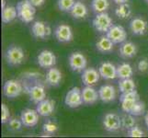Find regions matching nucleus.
<instances>
[{
	"mask_svg": "<svg viewBox=\"0 0 148 138\" xmlns=\"http://www.w3.org/2000/svg\"><path fill=\"white\" fill-rule=\"evenodd\" d=\"M18 18L25 23H29L34 19L35 7L30 3L29 0H21L17 5Z\"/></svg>",
	"mask_w": 148,
	"mask_h": 138,
	"instance_id": "nucleus-1",
	"label": "nucleus"
},
{
	"mask_svg": "<svg viewBox=\"0 0 148 138\" xmlns=\"http://www.w3.org/2000/svg\"><path fill=\"white\" fill-rule=\"evenodd\" d=\"M25 54L22 48L16 45H11L6 52V60L9 65H18L23 63Z\"/></svg>",
	"mask_w": 148,
	"mask_h": 138,
	"instance_id": "nucleus-2",
	"label": "nucleus"
},
{
	"mask_svg": "<svg viewBox=\"0 0 148 138\" xmlns=\"http://www.w3.org/2000/svg\"><path fill=\"white\" fill-rule=\"evenodd\" d=\"M92 24L96 30L101 33H107L108 30L112 26V19L110 17V15L106 12L98 13L97 16L94 18Z\"/></svg>",
	"mask_w": 148,
	"mask_h": 138,
	"instance_id": "nucleus-3",
	"label": "nucleus"
},
{
	"mask_svg": "<svg viewBox=\"0 0 148 138\" xmlns=\"http://www.w3.org/2000/svg\"><path fill=\"white\" fill-rule=\"evenodd\" d=\"M139 100V94L136 90H132L126 93H121L120 97V101L121 103V109L126 113H130L134 105Z\"/></svg>",
	"mask_w": 148,
	"mask_h": 138,
	"instance_id": "nucleus-4",
	"label": "nucleus"
},
{
	"mask_svg": "<svg viewBox=\"0 0 148 138\" xmlns=\"http://www.w3.org/2000/svg\"><path fill=\"white\" fill-rule=\"evenodd\" d=\"M64 103L70 108H77L80 105H82L83 102V97H82V90L79 88L71 89L67 93H66Z\"/></svg>",
	"mask_w": 148,
	"mask_h": 138,
	"instance_id": "nucleus-5",
	"label": "nucleus"
},
{
	"mask_svg": "<svg viewBox=\"0 0 148 138\" xmlns=\"http://www.w3.org/2000/svg\"><path fill=\"white\" fill-rule=\"evenodd\" d=\"M4 95L8 98H17L22 92V86L17 80H8L3 87Z\"/></svg>",
	"mask_w": 148,
	"mask_h": 138,
	"instance_id": "nucleus-6",
	"label": "nucleus"
},
{
	"mask_svg": "<svg viewBox=\"0 0 148 138\" xmlns=\"http://www.w3.org/2000/svg\"><path fill=\"white\" fill-rule=\"evenodd\" d=\"M106 35L114 43H122L125 42L127 38V32L125 29L120 25H112Z\"/></svg>",
	"mask_w": 148,
	"mask_h": 138,
	"instance_id": "nucleus-7",
	"label": "nucleus"
},
{
	"mask_svg": "<svg viewBox=\"0 0 148 138\" xmlns=\"http://www.w3.org/2000/svg\"><path fill=\"white\" fill-rule=\"evenodd\" d=\"M104 128L109 132H116L122 127L121 118L115 113L106 114L103 119Z\"/></svg>",
	"mask_w": 148,
	"mask_h": 138,
	"instance_id": "nucleus-8",
	"label": "nucleus"
},
{
	"mask_svg": "<svg viewBox=\"0 0 148 138\" xmlns=\"http://www.w3.org/2000/svg\"><path fill=\"white\" fill-rule=\"evenodd\" d=\"M69 65L72 70L76 72L84 71L86 67V59L81 53L75 52L69 56Z\"/></svg>",
	"mask_w": 148,
	"mask_h": 138,
	"instance_id": "nucleus-9",
	"label": "nucleus"
},
{
	"mask_svg": "<svg viewBox=\"0 0 148 138\" xmlns=\"http://www.w3.org/2000/svg\"><path fill=\"white\" fill-rule=\"evenodd\" d=\"M39 112L37 110L26 109L24 110L20 114V120L22 124L26 127H33L37 125L39 122Z\"/></svg>",
	"mask_w": 148,
	"mask_h": 138,
	"instance_id": "nucleus-10",
	"label": "nucleus"
},
{
	"mask_svg": "<svg viewBox=\"0 0 148 138\" xmlns=\"http://www.w3.org/2000/svg\"><path fill=\"white\" fill-rule=\"evenodd\" d=\"M38 64L42 68H51L56 64V56L48 50L42 51L38 55Z\"/></svg>",
	"mask_w": 148,
	"mask_h": 138,
	"instance_id": "nucleus-11",
	"label": "nucleus"
},
{
	"mask_svg": "<svg viewBox=\"0 0 148 138\" xmlns=\"http://www.w3.org/2000/svg\"><path fill=\"white\" fill-rule=\"evenodd\" d=\"M54 35L60 43H69L73 39V32L70 26L61 24L55 29Z\"/></svg>",
	"mask_w": 148,
	"mask_h": 138,
	"instance_id": "nucleus-12",
	"label": "nucleus"
},
{
	"mask_svg": "<svg viewBox=\"0 0 148 138\" xmlns=\"http://www.w3.org/2000/svg\"><path fill=\"white\" fill-rule=\"evenodd\" d=\"M28 93L29 95L30 100L34 103L38 104L39 102L46 99V92H45V89L42 85L36 84L30 87L28 89Z\"/></svg>",
	"mask_w": 148,
	"mask_h": 138,
	"instance_id": "nucleus-13",
	"label": "nucleus"
},
{
	"mask_svg": "<svg viewBox=\"0 0 148 138\" xmlns=\"http://www.w3.org/2000/svg\"><path fill=\"white\" fill-rule=\"evenodd\" d=\"M51 28L43 21L34 22L32 27V32L35 38L45 39L51 34Z\"/></svg>",
	"mask_w": 148,
	"mask_h": 138,
	"instance_id": "nucleus-14",
	"label": "nucleus"
},
{
	"mask_svg": "<svg viewBox=\"0 0 148 138\" xmlns=\"http://www.w3.org/2000/svg\"><path fill=\"white\" fill-rule=\"evenodd\" d=\"M99 72L101 78L106 80H112L117 78V67L110 62L102 63L99 68Z\"/></svg>",
	"mask_w": 148,
	"mask_h": 138,
	"instance_id": "nucleus-15",
	"label": "nucleus"
},
{
	"mask_svg": "<svg viewBox=\"0 0 148 138\" xmlns=\"http://www.w3.org/2000/svg\"><path fill=\"white\" fill-rule=\"evenodd\" d=\"M99 95L102 101L105 103H110V102L114 101L116 98V90L113 86L103 85L99 89Z\"/></svg>",
	"mask_w": 148,
	"mask_h": 138,
	"instance_id": "nucleus-16",
	"label": "nucleus"
},
{
	"mask_svg": "<svg viewBox=\"0 0 148 138\" xmlns=\"http://www.w3.org/2000/svg\"><path fill=\"white\" fill-rule=\"evenodd\" d=\"M100 74L95 68H86L83 71L82 82L85 86H93L99 82Z\"/></svg>",
	"mask_w": 148,
	"mask_h": 138,
	"instance_id": "nucleus-17",
	"label": "nucleus"
},
{
	"mask_svg": "<svg viewBox=\"0 0 148 138\" xmlns=\"http://www.w3.org/2000/svg\"><path fill=\"white\" fill-rule=\"evenodd\" d=\"M148 28L147 22L142 18H134L130 22V30L134 35H144Z\"/></svg>",
	"mask_w": 148,
	"mask_h": 138,
	"instance_id": "nucleus-18",
	"label": "nucleus"
},
{
	"mask_svg": "<svg viewBox=\"0 0 148 138\" xmlns=\"http://www.w3.org/2000/svg\"><path fill=\"white\" fill-rule=\"evenodd\" d=\"M36 110L40 116L48 117L52 115L54 111V101L52 100L44 99L37 104Z\"/></svg>",
	"mask_w": 148,
	"mask_h": 138,
	"instance_id": "nucleus-19",
	"label": "nucleus"
},
{
	"mask_svg": "<svg viewBox=\"0 0 148 138\" xmlns=\"http://www.w3.org/2000/svg\"><path fill=\"white\" fill-rule=\"evenodd\" d=\"M83 102L85 104H94L99 99V91H97L92 86H86L82 89Z\"/></svg>",
	"mask_w": 148,
	"mask_h": 138,
	"instance_id": "nucleus-20",
	"label": "nucleus"
},
{
	"mask_svg": "<svg viewBox=\"0 0 148 138\" xmlns=\"http://www.w3.org/2000/svg\"><path fill=\"white\" fill-rule=\"evenodd\" d=\"M113 45L114 43L106 35L99 39L98 42L96 43V48L102 54H108L113 51Z\"/></svg>",
	"mask_w": 148,
	"mask_h": 138,
	"instance_id": "nucleus-21",
	"label": "nucleus"
},
{
	"mask_svg": "<svg viewBox=\"0 0 148 138\" xmlns=\"http://www.w3.org/2000/svg\"><path fill=\"white\" fill-rule=\"evenodd\" d=\"M137 54V46L131 42L123 43L120 47V55L122 58H132Z\"/></svg>",
	"mask_w": 148,
	"mask_h": 138,
	"instance_id": "nucleus-22",
	"label": "nucleus"
},
{
	"mask_svg": "<svg viewBox=\"0 0 148 138\" xmlns=\"http://www.w3.org/2000/svg\"><path fill=\"white\" fill-rule=\"evenodd\" d=\"M62 80V73L57 68H54L53 66L51 67L46 74V82L48 85L52 87L58 86Z\"/></svg>",
	"mask_w": 148,
	"mask_h": 138,
	"instance_id": "nucleus-23",
	"label": "nucleus"
},
{
	"mask_svg": "<svg viewBox=\"0 0 148 138\" xmlns=\"http://www.w3.org/2000/svg\"><path fill=\"white\" fill-rule=\"evenodd\" d=\"M70 13L75 19H85L86 16H88V10L85 4H83L80 1H77L75 3L74 7L72 8V9H71Z\"/></svg>",
	"mask_w": 148,
	"mask_h": 138,
	"instance_id": "nucleus-24",
	"label": "nucleus"
},
{
	"mask_svg": "<svg viewBox=\"0 0 148 138\" xmlns=\"http://www.w3.org/2000/svg\"><path fill=\"white\" fill-rule=\"evenodd\" d=\"M18 17L17 8L12 6H7L4 9H2L1 19L3 23H9Z\"/></svg>",
	"mask_w": 148,
	"mask_h": 138,
	"instance_id": "nucleus-25",
	"label": "nucleus"
},
{
	"mask_svg": "<svg viewBox=\"0 0 148 138\" xmlns=\"http://www.w3.org/2000/svg\"><path fill=\"white\" fill-rule=\"evenodd\" d=\"M134 74V70L131 65L124 63L120 65L117 67V78L120 79H125V78H131Z\"/></svg>",
	"mask_w": 148,
	"mask_h": 138,
	"instance_id": "nucleus-26",
	"label": "nucleus"
},
{
	"mask_svg": "<svg viewBox=\"0 0 148 138\" xmlns=\"http://www.w3.org/2000/svg\"><path fill=\"white\" fill-rule=\"evenodd\" d=\"M115 14H116V16L121 19H128L132 14V9L129 6V4H127V3L120 4L115 9Z\"/></svg>",
	"mask_w": 148,
	"mask_h": 138,
	"instance_id": "nucleus-27",
	"label": "nucleus"
},
{
	"mask_svg": "<svg viewBox=\"0 0 148 138\" xmlns=\"http://www.w3.org/2000/svg\"><path fill=\"white\" fill-rule=\"evenodd\" d=\"M135 88H136V86H135L134 81L131 78L121 79L119 82V89L121 93H126V92L135 90Z\"/></svg>",
	"mask_w": 148,
	"mask_h": 138,
	"instance_id": "nucleus-28",
	"label": "nucleus"
},
{
	"mask_svg": "<svg viewBox=\"0 0 148 138\" xmlns=\"http://www.w3.org/2000/svg\"><path fill=\"white\" fill-rule=\"evenodd\" d=\"M91 6H92V9L98 14L106 12L110 7V3L108 0H93Z\"/></svg>",
	"mask_w": 148,
	"mask_h": 138,
	"instance_id": "nucleus-29",
	"label": "nucleus"
},
{
	"mask_svg": "<svg viewBox=\"0 0 148 138\" xmlns=\"http://www.w3.org/2000/svg\"><path fill=\"white\" fill-rule=\"evenodd\" d=\"M135 116H134L131 113H128L124 115L123 117L121 118V122H122V127H124L125 129L129 130L131 129L132 127L135 126Z\"/></svg>",
	"mask_w": 148,
	"mask_h": 138,
	"instance_id": "nucleus-30",
	"label": "nucleus"
},
{
	"mask_svg": "<svg viewBox=\"0 0 148 138\" xmlns=\"http://www.w3.org/2000/svg\"><path fill=\"white\" fill-rule=\"evenodd\" d=\"M75 3V0H58L57 5L60 10L64 12H69L74 7Z\"/></svg>",
	"mask_w": 148,
	"mask_h": 138,
	"instance_id": "nucleus-31",
	"label": "nucleus"
},
{
	"mask_svg": "<svg viewBox=\"0 0 148 138\" xmlns=\"http://www.w3.org/2000/svg\"><path fill=\"white\" fill-rule=\"evenodd\" d=\"M145 103H144V102L140 101V100H139L134 105L132 109L130 111V113L132 114L134 116H140V115H143L145 113Z\"/></svg>",
	"mask_w": 148,
	"mask_h": 138,
	"instance_id": "nucleus-32",
	"label": "nucleus"
},
{
	"mask_svg": "<svg viewBox=\"0 0 148 138\" xmlns=\"http://www.w3.org/2000/svg\"><path fill=\"white\" fill-rule=\"evenodd\" d=\"M42 130L44 134H46L48 136L54 134V133L58 130V126L56 125L53 122H46L42 126Z\"/></svg>",
	"mask_w": 148,
	"mask_h": 138,
	"instance_id": "nucleus-33",
	"label": "nucleus"
},
{
	"mask_svg": "<svg viewBox=\"0 0 148 138\" xmlns=\"http://www.w3.org/2000/svg\"><path fill=\"white\" fill-rule=\"evenodd\" d=\"M22 125H23V124H22L21 120L14 118L12 120L8 121V129L10 131H14V132L19 131L20 129H21Z\"/></svg>",
	"mask_w": 148,
	"mask_h": 138,
	"instance_id": "nucleus-34",
	"label": "nucleus"
},
{
	"mask_svg": "<svg viewBox=\"0 0 148 138\" xmlns=\"http://www.w3.org/2000/svg\"><path fill=\"white\" fill-rule=\"evenodd\" d=\"M10 118V113H9V110L8 108V106L2 103L1 105V122L2 124H6L9 121Z\"/></svg>",
	"mask_w": 148,
	"mask_h": 138,
	"instance_id": "nucleus-35",
	"label": "nucleus"
},
{
	"mask_svg": "<svg viewBox=\"0 0 148 138\" xmlns=\"http://www.w3.org/2000/svg\"><path fill=\"white\" fill-rule=\"evenodd\" d=\"M144 135V132L136 125L128 130V136L130 137H143Z\"/></svg>",
	"mask_w": 148,
	"mask_h": 138,
	"instance_id": "nucleus-36",
	"label": "nucleus"
},
{
	"mask_svg": "<svg viewBox=\"0 0 148 138\" xmlns=\"http://www.w3.org/2000/svg\"><path fill=\"white\" fill-rule=\"evenodd\" d=\"M137 67H138L139 72L145 73L146 71L148 70V61H147V59L140 60L139 63H138V65H137Z\"/></svg>",
	"mask_w": 148,
	"mask_h": 138,
	"instance_id": "nucleus-37",
	"label": "nucleus"
},
{
	"mask_svg": "<svg viewBox=\"0 0 148 138\" xmlns=\"http://www.w3.org/2000/svg\"><path fill=\"white\" fill-rule=\"evenodd\" d=\"M29 1L34 7H40L44 4L45 0H29Z\"/></svg>",
	"mask_w": 148,
	"mask_h": 138,
	"instance_id": "nucleus-38",
	"label": "nucleus"
},
{
	"mask_svg": "<svg viewBox=\"0 0 148 138\" xmlns=\"http://www.w3.org/2000/svg\"><path fill=\"white\" fill-rule=\"evenodd\" d=\"M113 1L116 3V4H118V5H120V4H122V3H126L128 0H113Z\"/></svg>",
	"mask_w": 148,
	"mask_h": 138,
	"instance_id": "nucleus-39",
	"label": "nucleus"
},
{
	"mask_svg": "<svg viewBox=\"0 0 148 138\" xmlns=\"http://www.w3.org/2000/svg\"><path fill=\"white\" fill-rule=\"evenodd\" d=\"M6 0H1V8L2 9H4L5 8H6Z\"/></svg>",
	"mask_w": 148,
	"mask_h": 138,
	"instance_id": "nucleus-40",
	"label": "nucleus"
},
{
	"mask_svg": "<svg viewBox=\"0 0 148 138\" xmlns=\"http://www.w3.org/2000/svg\"><path fill=\"white\" fill-rule=\"evenodd\" d=\"M145 124L147 126V128H148V112L145 114Z\"/></svg>",
	"mask_w": 148,
	"mask_h": 138,
	"instance_id": "nucleus-41",
	"label": "nucleus"
},
{
	"mask_svg": "<svg viewBox=\"0 0 148 138\" xmlns=\"http://www.w3.org/2000/svg\"><path fill=\"white\" fill-rule=\"evenodd\" d=\"M145 1H146V2H147V3H148V0H145Z\"/></svg>",
	"mask_w": 148,
	"mask_h": 138,
	"instance_id": "nucleus-42",
	"label": "nucleus"
}]
</instances>
